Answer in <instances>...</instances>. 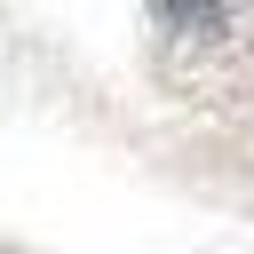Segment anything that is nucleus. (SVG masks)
<instances>
[{"label":"nucleus","mask_w":254,"mask_h":254,"mask_svg":"<svg viewBox=\"0 0 254 254\" xmlns=\"http://www.w3.org/2000/svg\"><path fill=\"white\" fill-rule=\"evenodd\" d=\"M167 16H175V24H214L222 0H167Z\"/></svg>","instance_id":"1"}]
</instances>
